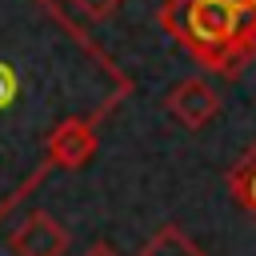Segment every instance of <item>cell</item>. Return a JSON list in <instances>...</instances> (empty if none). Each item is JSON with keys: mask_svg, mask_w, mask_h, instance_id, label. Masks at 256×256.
<instances>
[{"mask_svg": "<svg viewBox=\"0 0 256 256\" xmlns=\"http://www.w3.org/2000/svg\"><path fill=\"white\" fill-rule=\"evenodd\" d=\"M160 28L224 76H232L256 48V20L240 16L228 0H164Z\"/></svg>", "mask_w": 256, "mask_h": 256, "instance_id": "obj_1", "label": "cell"}, {"mask_svg": "<svg viewBox=\"0 0 256 256\" xmlns=\"http://www.w3.org/2000/svg\"><path fill=\"white\" fill-rule=\"evenodd\" d=\"M164 108H168V116L180 120L188 132H200V128L220 112V96H216V88H212L208 80L188 76V80H180V84L168 92Z\"/></svg>", "mask_w": 256, "mask_h": 256, "instance_id": "obj_2", "label": "cell"}, {"mask_svg": "<svg viewBox=\"0 0 256 256\" xmlns=\"http://www.w3.org/2000/svg\"><path fill=\"white\" fill-rule=\"evenodd\" d=\"M16 256H64L68 252V232L60 228L56 216L48 212H32L20 220V228L8 236Z\"/></svg>", "mask_w": 256, "mask_h": 256, "instance_id": "obj_3", "label": "cell"}, {"mask_svg": "<svg viewBox=\"0 0 256 256\" xmlns=\"http://www.w3.org/2000/svg\"><path fill=\"white\" fill-rule=\"evenodd\" d=\"M96 156V128L80 116L60 120L48 136V160L56 168H84Z\"/></svg>", "mask_w": 256, "mask_h": 256, "instance_id": "obj_4", "label": "cell"}, {"mask_svg": "<svg viewBox=\"0 0 256 256\" xmlns=\"http://www.w3.org/2000/svg\"><path fill=\"white\" fill-rule=\"evenodd\" d=\"M136 256H204V252L196 248V240H192L180 224H164Z\"/></svg>", "mask_w": 256, "mask_h": 256, "instance_id": "obj_5", "label": "cell"}, {"mask_svg": "<svg viewBox=\"0 0 256 256\" xmlns=\"http://www.w3.org/2000/svg\"><path fill=\"white\" fill-rule=\"evenodd\" d=\"M68 4H76V12L88 16V20H108L124 0H68Z\"/></svg>", "mask_w": 256, "mask_h": 256, "instance_id": "obj_6", "label": "cell"}, {"mask_svg": "<svg viewBox=\"0 0 256 256\" xmlns=\"http://www.w3.org/2000/svg\"><path fill=\"white\" fill-rule=\"evenodd\" d=\"M236 196L256 212V160H252V164H244V172L236 176Z\"/></svg>", "mask_w": 256, "mask_h": 256, "instance_id": "obj_7", "label": "cell"}, {"mask_svg": "<svg viewBox=\"0 0 256 256\" xmlns=\"http://www.w3.org/2000/svg\"><path fill=\"white\" fill-rule=\"evenodd\" d=\"M16 92H20V80H16L12 64H4V60H0V108H8V104L16 100Z\"/></svg>", "mask_w": 256, "mask_h": 256, "instance_id": "obj_8", "label": "cell"}, {"mask_svg": "<svg viewBox=\"0 0 256 256\" xmlns=\"http://www.w3.org/2000/svg\"><path fill=\"white\" fill-rule=\"evenodd\" d=\"M240 16H248V20H256V0H228Z\"/></svg>", "mask_w": 256, "mask_h": 256, "instance_id": "obj_9", "label": "cell"}, {"mask_svg": "<svg viewBox=\"0 0 256 256\" xmlns=\"http://www.w3.org/2000/svg\"><path fill=\"white\" fill-rule=\"evenodd\" d=\"M84 256H116V248H112V244H104V240H96V244H92Z\"/></svg>", "mask_w": 256, "mask_h": 256, "instance_id": "obj_10", "label": "cell"}]
</instances>
